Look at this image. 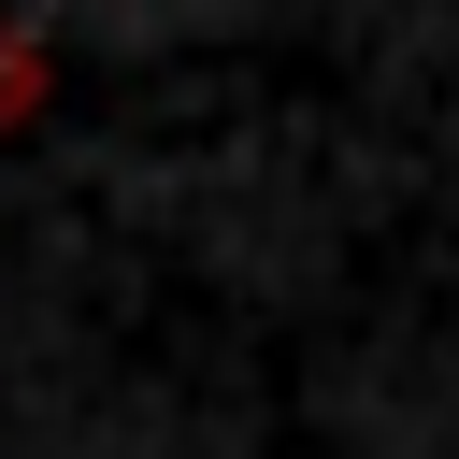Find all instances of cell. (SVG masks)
I'll list each match as a JSON object with an SVG mask.
<instances>
[{
    "label": "cell",
    "instance_id": "obj_1",
    "mask_svg": "<svg viewBox=\"0 0 459 459\" xmlns=\"http://www.w3.org/2000/svg\"><path fill=\"white\" fill-rule=\"evenodd\" d=\"M43 86H57V57H43V29H29V14H0V143H14L29 115H43Z\"/></svg>",
    "mask_w": 459,
    "mask_h": 459
}]
</instances>
